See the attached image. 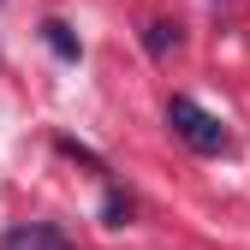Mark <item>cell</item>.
Returning a JSON list of instances; mask_svg holds the SVG:
<instances>
[{
	"label": "cell",
	"instance_id": "6da1fadb",
	"mask_svg": "<svg viewBox=\"0 0 250 250\" xmlns=\"http://www.w3.org/2000/svg\"><path fill=\"white\" fill-rule=\"evenodd\" d=\"M167 125H173V137L185 143V149H197V155H221L232 137H227V125L214 119L208 107H197L191 96H173L167 102Z\"/></svg>",
	"mask_w": 250,
	"mask_h": 250
},
{
	"label": "cell",
	"instance_id": "7a4b0ae2",
	"mask_svg": "<svg viewBox=\"0 0 250 250\" xmlns=\"http://www.w3.org/2000/svg\"><path fill=\"white\" fill-rule=\"evenodd\" d=\"M0 250H78L60 227H48V221H24V227H6L0 232Z\"/></svg>",
	"mask_w": 250,
	"mask_h": 250
},
{
	"label": "cell",
	"instance_id": "3957f363",
	"mask_svg": "<svg viewBox=\"0 0 250 250\" xmlns=\"http://www.w3.org/2000/svg\"><path fill=\"white\" fill-rule=\"evenodd\" d=\"M179 24H167V18H155V24H143V48H149V60H167V54H179Z\"/></svg>",
	"mask_w": 250,
	"mask_h": 250
},
{
	"label": "cell",
	"instance_id": "277c9868",
	"mask_svg": "<svg viewBox=\"0 0 250 250\" xmlns=\"http://www.w3.org/2000/svg\"><path fill=\"white\" fill-rule=\"evenodd\" d=\"M131 214H137V208H131L125 191H107V197H102V227H131Z\"/></svg>",
	"mask_w": 250,
	"mask_h": 250
},
{
	"label": "cell",
	"instance_id": "5b68a950",
	"mask_svg": "<svg viewBox=\"0 0 250 250\" xmlns=\"http://www.w3.org/2000/svg\"><path fill=\"white\" fill-rule=\"evenodd\" d=\"M42 36H48V48H54L60 60H78V36H72L60 18H48V24H42Z\"/></svg>",
	"mask_w": 250,
	"mask_h": 250
}]
</instances>
